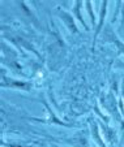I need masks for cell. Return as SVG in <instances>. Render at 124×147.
<instances>
[{
	"label": "cell",
	"instance_id": "1",
	"mask_svg": "<svg viewBox=\"0 0 124 147\" xmlns=\"http://www.w3.org/2000/svg\"><path fill=\"white\" fill-rule=\"evenodd\" d=\"M120 36L124 39V25H121V28H120Z\"/></svg>",
	"mask_w": 124,
	"mask_h": 147
}]
</instances>
